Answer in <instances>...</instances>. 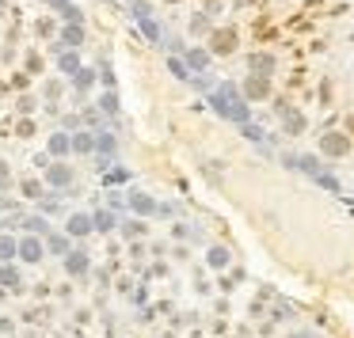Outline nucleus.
<instances>
[{
  "label": "nucleus",
  "mask_w": 354,
  "mask_h": 338,
  "mask_svg": "<svg viewBox=\"0 0 354 338\" xmlns=\"http://www.w3.org/2000/svg\"><path fill=\"white\" fill-rule=\"evenodd\" d=\"M129 201H133V209H137V213H153V201H149L145 194H133Z\"/></svg>",
  "instance_id": "5"
},
{
  "label": "nucleus",
  "mask_w": 354,
  "mask_h": 338,
  "mask_svg": "<svg viewBox=\"0 0 354 338\" xmlns=\"http://www.w3.org/2000/svg\"><path fill=\"white\" fill-rule=\"evenodd\" d=\"M324 148L327 152H347V141L343 137H324Z\"/></svg>",
  "instance_id": "6"
},
{
  "label": "nucleus",
  "mask_w": 354,
  "mask_h": 338,
  "mask_svg": "<svg viewBox=\"0 0 354 338\" xmlns=\"http://www.w3.org/2000/svg\"><path fill=\"white\" fill-rule=\"evenodd\" d=\"M72 148H80V152H92V137H88V133L72 137Z\"/></svg>",
  "instance_id": "9"
},
{
  "label": "nucleus",
  "mask_w": 354,
  "mask_h": 338,
  "mask_svg": "<svg viewBox=\"0 0 354 338\" xmlns=\"http://www.w3.org/2000/svg\"><path fill=\"white\" fill-rule=\"evenodd\" d=\"M225 262H228V254L221 251V247H213V251H210V266H217V270H221Z\"/></svg>",
  "instance_id": "7"
},
{
  "label": "nucleus",
  "mask_w": 354,
  "mask_h": 338,
  "mask_svg": "<svg viewBox=\"0 0 354 338\" xmlns=\"http://www.w3.org/2000/svg\"><path fill=\"white\" fill-rule=\"evenodd\" d=\"M19 254H23L27 262H38V258H42V247H38V240H23L19 243Z\"/></svg>",
  "instance_id": "2"
},
{
  "label": "nucleus",
  "mask_w": 354,
  "mask_h": 338,
  "mask_svg": "<svg viewBox=\"0 0 354 338\" xmlns=\"http://www.w3.org/2000/svg\"><path fill=\"white\" fill-rule=\"evenodd\" d=\"M50 183H57V186H65V183H69V168H61V164H57V168L50 171Z\"/></svg>",
  "instance_id": "4"
},
{
  "label": "nucleus",
  "mask_w": 354,
  "mask_h": 338,
  "mask_svg": "<svg viewBox=\"0 0 354 338\" xmlns=\"http://www.w3.org/2000/svg\"><path fill=\"white\" fill-rule=\"evenodd\" d=\"M50 152H69V137H54V141H50Z\"/></svg>",
  "instance_id": "10"
},
{
  "label": "nucleus",
  "mask_w": 354,
  "mask_h": 338,
  "mask_svg": "<svg viewBox=\"0 0 354 338\" xmlns=\"http://www.w3.org/2000/svg\"><path fill=\"white\" fill-rule=\"evenodd\" d=\"M84 270H88L84 254H69V274H84Z\"/></svg>",
  "instance_id": "3"
},
{
  "label": "nucleus",
  "mask_w": 354,
  "mask_h": 338,
  "mask_svg": "<svg viewBox=\"0 0 354 338\" xmlns=\"http://www.w3.org/2000/svg\"><path fill=\"white\" fill-rule=\"evenodd\" d=\"M92 225L107 232V228H114V217H111V213H96V221H92Z\"/></svg>",
  "instance_id": "8"
},
{
  "label": "nucleus",
  "mask_w": 354,
  "mask_h": 338,
  "mask_svg": "<svg viewBox=\"0 0 354 338\" xmlns=\"http://www.w3.org/2000/svg\"><path fill=\"white\" fill-rule=\"evenodd\" d=\"M88 232H92V217H88V213H76L69 221V236H88Z\"/></svg>",
  "instance_id": "1"
},
{
  "label": "nucleus",
  "mask_w": 354,
  "mask_h": 338,
  "mask_svg": "<svg viewBox=\"0 0 354 338\" xmlns=\"http://www.w3.org/2000/svg\"><path fill=\"white\" fill-rule=\"evenodd\" d=\"M15 254V243L12 240H0V258H12Z\"/></svg>",
  "instance_id": "11"
}]
</instances>
